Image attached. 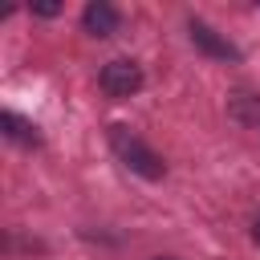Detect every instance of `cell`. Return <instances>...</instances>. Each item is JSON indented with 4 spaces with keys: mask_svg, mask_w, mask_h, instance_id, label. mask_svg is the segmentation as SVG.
I'll list each match as a JSON object with an SVG mask.
<instances>
[{
    "mask_svg": "<svg viewBox=\"0 0 260 260\" xmlns=\"http://www.w3.org/2000/svg\"><path fill=\"white\" fill-rule=\"evenodd\" d=\"M110 150L122 158V167H130L134 175H142V179H150V183L167 175L162 154H158L154 146H146L130 126H110Z\"/></svg>",
    "mask_w": 260,
    "mask_h": 260,
    "instance_id": "6da1fadb",
    "label": "cell"
},
{
    "mask_svg": "<svg viewBox=\"0 0 260 260\" xmlns=\"http://www.w3.org/2000/svg\"><path fill=\"white\" fill-rule=\"evenodd\" d=\"M98 85H102V93H106V98L126 102V98H134V93L142 89V69H138V61H130V57L106 61V65H102V73H98Z\"/></svg>",
    "mask_w": 260,
    "mask_h": 260,
    "instance_id": "7a4b0ae2",
    "label": "cell"
},
{
    "mask_svg": "<svg viewBox=\"0 0 260 260\" xmlns=\"http://www.w3.org/2000/svg\"><path fill=\"white\" fill-rule=\"evenodd\" d=\"M118 24H122V12L110 4V0H89L85 8H81V28L89 32V37H114L118 32Z\"/></svg>",
    "mask_w": 260,
    "mask_h": 260,
    "instance_id": "3957f363",
    "label": "cell"
},
{
    "mask_svg": "<svg viewBox=\"0 0 260 260\" xmlns=\"http://www.w3.org/2000/svg\"><path fill=\"white\" fill-rule=\"evenodd\" d=\"M187 28H191V45H195L199 53H207V57H215V61H240V49H236L232 41H223V37H219L211 24L191 20Z\"/></svg>",
    "mask_w": 260,
    "mask_h": 260,
    "instance_id": "277c9868",
    "label": "cell"
},
{
    "mask_svg": "<svg viewBox=\"0 0 260 260\" xmlns=\"http://www.w3.org/2000/svg\"><path fill=\"white\" fill-rule=\"evenodd\" d=\"M0 126H4V138L20 142V146H37V142H41L37 126H32V122H24V118H20V114H12V110H4V114H0Z\"/></svg>",
    "mask_w": 260,
    "mask_h": 260,
    "instance_id": "5b68a950",
    "label": "cell"
},
{
    "mask_svg": "<svg viewBox=\"0 0 260 260\" xmlns=\"http://www.w3.org/2000/svg\"><path fill=\"white\" fill-rule=\"evenodd\" d=\"M57 12H61V4H53V0L49 4H32V16H57Z\"/></svg>",
    "mask_w": 260,
    "mask_h": 260,
    "instance_id": "8992f818",
    "label": "cell"
},
{
    "mask_svg": "<svg viewBox=\"0 0 260 260\" xmlns=\"http://www.w3.org/2000/svg\"><path fill=\"white\" fill-rule=\"evenodd\" d=\"M252 240H256V244H260V219H256V223H252Z\"/></svg>",
    "mask_w": 260,
    "mask_h": 260,
    "instance_id": "52a82bcc",
    "label": "cell"
},
{
    "mask_svg": "<svg viewBox=\"0 0 260 260\" xmlns=\"http://www.w3.org/2000/svg\"><path fill=\"white\" fill-rule=\"evenodd\" d=\"M150 260H175V256H150Z\"/></svg>",
    "mask_w": 260,
    "mask_h": 260,
    "instance_id": "ba28073f",
    "label": "cell"
}]
</instances>
